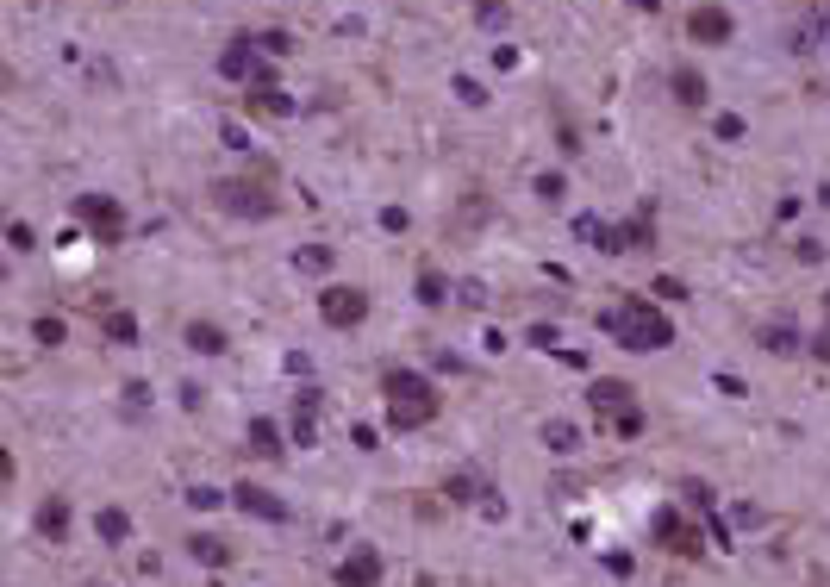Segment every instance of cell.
Here are the masks:
<instances>
[{"instance_id": "277c9868", "label": "cell", "mask_w": 830, "mask_h": 587, "mask_svg": "<svg viewBox=\"0 0 830 587\" xmlns=\"http://www.w3.org/2000/svg\"><path fill=\"white\" fill-rule=\"evenodd\" d=\"M213 194H219L225 213H250V219H269V213H275V194H269L263 181H219Z\"/></svg>"}, {"instance_id": "44dd1931", "label": "cell", "mask_w": 830, "mask_h": 587, "mask_svg": "<svg viewBox=\"0 0 830 587\" xmlns=\"http://www.w3.org/2000/svg\"><path fill=\"white\" fill-rule=\"evenodd\" d=\"M194 556H206V563H225V544H219V538H194Z\"/></svg>"}, {"instance_id": "3957f363", "label": "cell", "mask_w": 830, "mask_h": 587, "mask_svg": "<svg viewBox=\"0 0 830 587\" xmlns=\"http://www.w3.org/2000/svg\"><path fill=\"white\" fill-rule=\"evenodd\" d=\"M593 413H612V432H625V438H637L643 432V413L631 407V388L625 381H593Z\"/></svg>"}, {"instance_id": "52a82bcc", "label": "cell", "mask_w": 830, "mask_h": 587, "mask_svg": "<svg viewBox=\"0 0 830 587\" xmlns=\"http://www.w3.org/2000/svg\"><path fill=\"white\" fill-rule=\"evenodd\" d=\"M687 31H693V44H730V13L724 6H693Z\"/></svg>"}, {"instance_id": "ffe728a7", "label": "cell", "mask_w": 830, "mask_h": 587, "mask_svg": "<svg viewBox=\"0 0 830 587\" xmlns=\"http://www.w3.org/2000/svg\"><path fill=\"white\" fill-rule=\"evenodd\" d=\"M418 300H424V306H443V300H450V294H443V276H437V269H424V276H418Z\"/></svg>"}, {"instance_id": "7c38bea8", "label": "cell", "mask_w": 830, "mask_h": 587, "mask_svg": "<svg viewBox=\"0 0 830 587\" xmlns=\"http://www.w3.org/2000/svg\"><path fill=\"white\" fill-rule=\"evenodd\" d=\"M675 94H681L687 107H705V75H699V69H687V63H681V69H675Z\"/></svg>"}, {"instance_id": "4fadbf2b", "label": "cell", "mask_w": 830, "mask_h": 587, "mask_svg": "<svg viewBox=\"0 0 830 587\" xmlns=\"http://www.w3.org/2000/svg\"><path fill=\"white\" fill-rule=\"evenodd\" d=\"M188 344H194L200 356H219V350H225V331H219V325H200V319H194V325H188Z\"/></svg>"}, {"instance_id": "2e32d148", "label": "cell", "mask_w": 830, "mask_h": 587, "mask_svg": "<svg viewBox=\"0 0 830 587\" xmlns=\"http://www.w3.org/2000/svg\"><path fill=\"white\" fill-rule=\"evenodd\" d=\"M38 525H44V538H63V531H69V506H63V500H44Z\"/></svg>"}, {"instance_id": "8fae6325", "label": "cell", "mask_w": 830, "mask_h": 587, "mask_svg": "<svg viewBox=\"0 0 830 587\" xmlns=\"http://www.w3.org/2000/svg\"><path fill=\"white\" fill-rule=\"evenodd\" d=\"M219 69H225V75H250V69H257V38H238V44L219 57Z\"/></svg>"}, {"instance_id": "d4e9b609", "label": "cell", "mask_w": 830, "mask_h": 587, "mask_svg": "<svg viewBox=\"0 0 830 587\" xmlns=\"http://www.w3.org/2000/svg\"><path fill=\"white\" fill-rule=\"evenodd\" d=\"M631 6H643V13H656V6H662V0H631Z\"/></svg>"}, {"instance_id": "8992f818", "label": "cell", "mask_w": 830, "mask_h": 587, "mask_svg": "<svg viewBox=\"0 0 830 587\" xmlns=\"http://www.w3.org/2000/svg\"><path fill=\"white\" fill-rule=\"evenodd\" d=\"M75 213L94 225V238H100V244H119V238H126V213H119L107 194H82V200H75Z\"/></svg>"}, {"instance_id": "9a60e30c", "label": "cell", "mask_w": 830, "mask_h": 587, "mask_svg": "<svg viewBox=\"0 0 830 587\" xmlns=\"http://www.w3.org/2000/svg\"><path fill=\"white\" fill-rule=\"evenodd\" d=\"M250 450H257V456H281V432L269 425V419H250Z\"/></svg>"}, {"instance_id": "30bf717a", "label": "cell", "mask_w": 830, "mask_h": 587, "mask_svg": "<svg viewBox=\"0 0 830 587\" xmlns=\"http://www.w3.org/2000/svg\"><path fill=\"white\" fill-rule=\"evenodd\" d=\"M337 582L344 587H375L381 582V556H375V550H356V556L337 569Z\"/></svg>"}, {"instance_id": "ac0fdd59", "label": "cell", "mask_w": 830, "mask_h": 587, "mask_svg": "<svg viewBox=\"0 0 830 587\" xmlns=\"http://www.w3.org/2000/svg\"><path fill=\"white\" fill-rule=\"evenodd\" d=\"M250 107H257V113H275V119H281V113H293V101H287L281 88H257V94H250Z\"/></svg>"}, {"instance_id": "ba28073f", "label": "cell", "mask_w": 830, "mask_h": 587, "mask_svg": "<svg viewBox=\"0 0 830 587\" xmlns=\"http://www.w3.org/2000/svg\"><path fill=\"white\" fill-rule=\"evenodd\" d=\"M656 538H662L668 550H681V556H693V550H699V531H693L675 506H662V513H656Z\"/></svg>"}, {"instance_id": "9c48e42d", "label": "cell", "mask_w": 830, "mask_h": 587, "mask_svg": "<svg viewBox=\"0 0 830 587\" xmlns=\"http://www.w3.org/2000/svg\"><path fill=\"white\" fill-rule=\"evenodd\" d=\"M232 494H238V506H244V513H257V519H275V525L287 519V506H281L269 487H250V481H244V487H232Z\"/></svg>"}, {"instance_id": "6da1fadb", "label": "cell", "mask_w": 830, "mask_h": 587, "mask_svg": "<svg viewBox=\"0 0 830 587\" xmlns=\"http://www.w3.org/2000/svg\"><path fill=\"white\" fill-rule=\"evenodd\" d=\"M599 325H606L625 350H668V344H675V325H668L650 300H637V294H625V300H618Z\"/></svg>"}, {"instance_id": "7402d4cb", "label": "cell", "mask_w": 830, "mask_h": 587, "mask_svg": "<svg viewBox=\"0 0 830 587\" xmlns=\"http://www.w3.org/2000/svg\"><path fill=\"white\" fill-rule=\"evenodd\" d=\"M544 438H550V450H574V425H562V419H555Z\"/></svg>"}, {"instance_id": "e0dca14e", "label": "cell", "mask_w": 830, "mask_h": 587, "mask_svg": "<svg viewBox=\"0 0 830 587\" xmlns=\"http://www.w3.org/2000/svg\"><path fill=\"white\" fill-rule=\"evenodd\" d=\"M94 525H100V538H107V544H126V531H132V519H126L119 506H107V513H100Z\"/></svg>"}, {"instance_id": "603a6c76", "label": "cell", "mask_w": 830, "mask_h": 587, "mask_svg": "<svg viewBox=\"0 0 830 587\" xmlns=\"http://www.w3.org/2000/svg\"><path fill=\"white\" fill-rule=\"evenodd\" d=\"M38 344H63V319H38Z\"/></svg>"}, {"instance_id": "7a4b0ae2", "label": "cell", "mask_w": 830, "mask_h": 587, "mask_svg": "<svg viewBox=\"0 0 830 587\" xmlns=\"http://www.w3.org/2000/svg\"><path fill=\"white\" fill-rule=\"evenodd\" d=\"M431 419H437L431 381L413 375V369H388V425H394V432H418V425H431Z\"/></svg>"}, {"instance_id": "5b68a950", "label": "cell", "mask_w": 830, "mask_h": 587, "mask_svg": "<svg viewBox=\"0 0 830 587\" xmlns=\"http://www.w3.org/2000/svg\"><path fill=\"white\" fill-rule=\"evenodd\" d=\"M319 312H325V325H337V331H344V325H363V319H369V294L363 288H325L319 294Z\"/></svg>"}, {"instance_id": "d6986e66", "label": "cell", "mask_w": 830, "mask_h": 587, "mask_svg": "<svg viewBox=\"0 0 830 587\" xmlns=\"http://www.w3.org/2000/svg\"><path fill=\"white\" fill-rule=\"evenodd\" d=\"M107 337L113 344H138V319L132 312H107Z\"/></svg>"}, {"instance_id": "cb8c5ba5", "label": "cell", "mask_w": 830, "mask_h": 587, "mask_svg": "<svg viewBox=\"0 0 830 587\" xmlns=\"http://www.w3.org/2000/svg\"><path fill=\"white\" fill-rule=\"evenodd\" d=\"M300 263H306V269H325V263H331V250H325V244H312V250H300Z\"/></svg>"}, {"instance_id": "5bb4252c", "label": "cell", "mask_w": 830, "mask_h": 587, "mask_svg": "<svg viewBox=\"0 0 830 587\" xmlns=\"http://www.w3.org/2000/svg\"><path fill=\"white\" fill-rule=\"evenodd\" d=\"M762 350L793 356V350H799V331H793V325H762Z\"/></svg>"}]
</instances>
